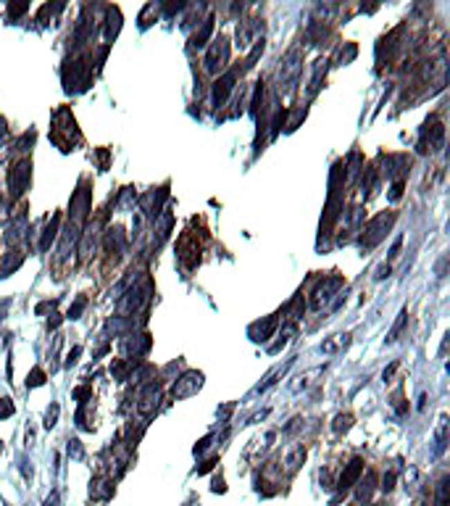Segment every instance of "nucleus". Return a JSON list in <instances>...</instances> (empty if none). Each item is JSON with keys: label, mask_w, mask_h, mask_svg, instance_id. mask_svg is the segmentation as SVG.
Here are the masks:
<instances>
[{"label": "nucleus", "mask_w": 450, "mask_h": 506, "mask_svg": "<svg viewBox=\"0 0 450 506\" xmlns=\"http://www.w3.org/2000/svg\"><path fill=\"white\" fill-rule=\"evenodd\" d=\"M58 225H61V213H53V219H51V222H48V227L42 229L40 251H48V248L53 245V240L58 238Z\"/></svg>", "instance_id": "nucleus-9"}, {"label": "nucleus", "mask_w": 450, "mask_h": 506, "mask_svg": "<svg viewBox=\"0 0 450 506\" xmlns=\"http://www.w3.org/2000/svg\"><path fill=\"white\" fill-rule=\"evenodd\" d=\"M80 354H82V348L80 346H74V351L66 356V367H74L77 364V359H80Z\"/></svg>", "instance_id": "nucleus-28"}, {"label": "nucleus", "mask_w": 450, "mask_h": 506, "mask_svg": "<svg viewBox=\"0 0 450 506\" xmlns=\"http://www.w3.org/2000/svg\"><path fill=\"white\" fill-rule=\"evenodd\" d=\"M21 261H24V256L19 251H11V256H6V259L0 261V277H8L11 272H16V269L21 267Z\"/></svg>", "instance_id": "nucleus-11"}, {"label": "nucleus", "mask_w": 450, "mask_h": 506, "mask_svg": "<svg viewBox=\"0 0 450 506\" xmlns=\"http://www.w3.org/2000/svg\"><path fill=\"white\" fill-rule=\"evenodd\" d=\"M29 180H32V161H19L8 169V193L11 198H21L24 190L29 187Z\"/></svg>", "instance_id": "nucleus-1"}, {"label": "nucleus", "mask_w": 450, "mask_h": 506, "mask_svg": "<svg viewBox=\"0 0 450 506\" xmlns=\"http://www.w3.org/2000/svg\"><path fill=\"white\" fill-rule=\"evenodd\" d=\"M61 324V314H53V320L48 322V327H58Z\"/></svg>", "instance_id": "nucleus-33"}, {"label": "nucleus", "mask_w": 450, "mask_h": 506, "mask_svg": "<svg viewBox=\"0 0 450 506\" xmlns=\"http://www.w3.org/2000/svg\"><path fill=\"white\" fill-rule=\"evenodd\" d=\"M40 385H45V372H42L40 367H35L32 374L27 377V387H40Z\"/></svg>", "instance_id": "nucleus-19"}, {"label": "nucleus", "mask_w": 450, "mask_h": 506, "mask_svg": "<svg viewBox=\"0 0 450 506\" xmlns=\"http://www.w3.org/2000/svg\"><path fill=\"white\" fill-rule=\"evenodd\" d=\"M203 385V374L200 372H185L172 387V399L174 401H182V399H190V396H195Z\"/></svg>", "instance_id": "nucleus-2"}, {"label": "nucleus", "mask_w": 450, "mask_h": 506, "mask_svg": "<svg viewBox=\"0 0 450 506\" xmlns=\"http://www.w3.org/2000/svg\"><path fill=\"white\" fill-rule=\"evenodd\" d=\"M393 219H395V213H379L377 219H371L366 229H363V238L361 243L363 245H374V243H379L384 238V232H387V227L393 225Z\"/></svg>", "instance_id": "nucleus-3"}, {"label": "nucleus", "mask_w": 450, "mask_h": 506, "mask_svg": "<svg viewBox=\"0 0 450 506\" xmlns=\"http://www.w3.org/2000/svg\"><path fill=\"white\" fill-rule=\"evenodd\" d=\"M8 134V127H6V119H0V143H3V137Z\"/></svg>", "instance_id": "nucleus-32"}, {"label": "nucleus", "mask_w": 450, "mask_h": 506, "mask_svg": "<svg viewBox=\"0 0 450 506\" xmlns=\"http://www.w3.org/2000/svg\"><path fill=\"white\" fill-rule=\"evenodd\" d=\"M32 143H35V130H29V132H24L16 140V150H27Z\"/></svg>", "instance_id": "nucleus-20"}, {"label": "nucleus", "mask_w": 450, "mask_h": 506, "mask_svg": "<svg viewBox=\"0 0 450 506\" xmlns=\"http://www.w3.org/2000/svg\"><path fill=\"white\" fill-rule=\"evenodd\" d=\"M448 491H450V478H445L437 482V506H448Z\"/></svg>", "instance_id": "nucleus-17"}, {"label": "nucleus", "mask_w": 450, "mask_h": 506, "mask_svg": "<svg viewBox=\"0 0 450 506\" xmlns=\"http://www.w3.org/2000/svg\"><path fill=\"white\" fill-rule=\"evenodd\" d=\"M16 412L14 401L11 399H0V419H6V417H11Z\"/></svg>", "instance_id": "nucleus-21"}, {"label": "nucleus", "mask_w": 450, "mask_h": 506, "mask_svg": "<svg viewBox=\"0 0 450 506\" xmlns=\"http://www.w3.org/2000/svg\"><path fill=\"white\" fill-rule=\"evenodd\" d=\"M211 32H213V19H206V21H203V27L195 32V45L203 48V45L208 42V37H211Z\"/></svg>", "instance_id": "nucleus-16"}, {"label": "nucleus", "mask_w": 450, "mask_h": 506, "mask_svg": "<svg viewBox=\"0 0 450 506\" xmlns=\"http://www.w3.org/2000/svg\"><path fill=\"white\" fill-rule=\"evenodd\" d=\"M345 346H348V335H332L330 340L321 343V351H324V354H337V351Z\"/></svg>", "instance_id": "nucleus-14"}, {"label": "nucleus", "mask_w": 450, "mask_h": 506, "mask_svg": "<svg viewBox=\"0 0 450 506\" xmlns=\"http://www.w3.org/2000/svg\"><path fill=\"white\" fill-rule=\"evenodd\" d=\"M274 330H277V320L274 317H269V320H264V324L258 322V324H253L251 327V335L255 338V335H261L258 340H269L271 335H274Z\"/></svg>", "instance_id": "nucleus-12"}, {"label": "nucleus", "mask_w": 450, "mask_h": 506, "mask_svg": "<svg viewBox=\"0 0 450 506\" xmlns=\"http://www.w3.org/2000/svg\"><path fill=\"white\" fill-rule=\"evenodd\" d=\"M334 433H343V430H348V427H350V417H348V414H337V417H334Z\"/></svg>", "instance_id": "nucleus-22"}, {"label": "nucleus", "mask_w": 450, "mask_h": 506, "mask_svg": "<svg viewBox=\"0 0 450 506\" xmlns=\"http://www.w3.org/2000/svg\"><path fill=\"white\" fill-rule=\"evenodd\" d=\"M159 401H161V387L156 383H150V385L143 387V393L137 399V412L150 417V414L159 409Z\"/></svg>", "instance_id": "nucleus-6"}, {"label": "nucleus", "mask_w": 450, "mask_h": 506, "mask_svg": "<svg viewBox=\"0 0 450 506\" xmlns=\"http://www.w3.org/2000/svg\"><path fill=\"white\" fill-rule=\"evenodd\" d=\"M229 61V45H226L224 37H219V40H213L211 51L206 55V69L208 71H216V69H222Z\"/></svg>", "instance_id": "nucleus-7"}, {"label": "nucleus", "mask_w": 450, "mask_h": 506, "mask_svg": "<svg viewBox=\"0 0 450 506\" xmlns=\"http://www.w3.org/2000/svg\"><path fill=\"white\" fill-rule=\"evenodd\" d=\"M448 446V417H440L435 430V453H442Z\"/></svg>", "instance_id": "nucleus-10"}, {"label": "nucleus", "mask_w": 450, "mask_h": 506, "mask_svg": "<svg viewBox=\"0 0 450 506\" xmlns=\"http://www.w3.org/2000/svg\"><path fill=\"white\" fill-rule=\"evenodd\" d=\"M393 488H395V472L384 475V480H382V491H393Z\"/></svg>", "instance_id": "nucleus-26"}, {"label": "nucleus", "mask_w": 450, "mask_h": 506, "mask_svg": "<svg viewBox=\"0 0 450 506\" xmlns=\"http://www.w3.org/2000/svg\"><path fill=\"white\" fill-rule=\"evenodd\" d=\"M121 29V16L116 8H108V19H106V40L111 42Z\"/></svg>", "instance_id": "nucleus-13"}, {"label": "nucleus", "mask_w": 450, "mask_h": 506, "mask_svg": "<svg viewBox=\"0 0 450 506\" xmlns=\"http://www.w3.org/2000/svg\"><path fill=\"white\" fill-rule=\"evenodd\" d=\"M29 8V3H21V6H8V14L11 16H19V14H24Z\"/></svg>", "instance_id": "nucleus-29"}, {"label": "nucleus", "mask_w": 450, "mask_h": 506, "mask_svg": "<svg viewBox=\"0 0 450 506\" xmlns=\"http://www.w3.org/2000/svg\"><path fill=\"white\" fill-rule=\"evenodd\" d=\"M261 53H264V40L255 42V48H253L251 55H248V61H245V69H251L253 64H255V58H258V55H261Z\"/></svg>", "instance_id": "nucleus-23"}, {"label": "nucleus", "mask_w": 450, "mask_h": 506, "mask_svg": "<svg viewBox=\"0 0 450 506\" xmlns=\"http://www.w3.org/2000/svg\"><path fill=\"white\" fill-rule=\"evenodd\" d=\"M235 82H237V71H235V69H232V71H226V74H222L219 80L213 82V106L216 108L224 106L229 93L235 90Z\"/></svg>", "instance_id": "nucleus-4"}, {"label": "nucleus", "mask_w": 450, "mask_h": 506, "mask_svg": "<svg viewBox=\"0 0 450 506\" xmlns=\"http://www.w3.org/2000/svg\"><path fill=\"white\" fill-rule=\"evenodd\" d=\"M45 506H58V491H53L51 493V498L45 501Z\"/></svg>", "instance_id": "nucleus-31"}, {"label": "nucleus", "mask_w": 450, "mask_h": 506, "mask_svg": "<svg viewBox=\"0 0 450 506\" xmlns=\"http://www.w3.org/2000/svg\"><path fill=\"white\" fill-rule=\"evenodd\" d=\"M345 285V280L343 277H332V280H327L321 288H318L316 293L311 295V308H321V306H327L332 301V295L337 293L340 288Z\"/></svg>", "instance_id": "nucleus-5"}, {"label": "nucleus", "mask_w": 450, "mask_h": 506, "mask_svg": "<svg viewBox=\"0 0 450 506\" xmlns=\"http://www.w3.org/2000/svg\"><path fill=\"white\" fill-rule=\"evenodd\" d=\"M84 306H87V301H84V298H77V304L69 308V320H80V314Z\"/></svg>", "instance_id": "nucleus-24"}, {"label": "nucleus", "mask_w": 450, "mask_h": 506, "mask_svg": "<svg viewBox=\"0 0 450 506\" xmlns=\"http://www.w3.org/2000/svg\"><path fill=\"white\" fill-rule=\"evenodd\" d=\"M55 419H58V403H53L51 409H48V417H45V427L51 430V427H55Z\"/></svg>", "instance_id": "nucleus-25"}, {"label": "nucleus", "mask_w": 450, "mask_h": 506, "mask_svg": "<svg viewBox=\"0 0 450 506\" xmlns=\"http://www.w3.org/2000/svg\"><path fill=\"white\" fill-rule=\"evenodd\" d=\"M374 482H377L374 475H369V478L361 482V488H358V501H366V498H369L371 491H374Z\"/></svg>", "instance_id": "nucleus-18"}, {"label": "nucleus", "mask_w": 450, "mask_h": 506, "mask_svg": "<svg viewBox=\"0 0 450 506\" xmlns=\"http://www.w3.org/2000/svg\"><path fill=\"white\" fill-rule=\"evenodd\" d=\"M90 493H93L95 498H108L114 493V485H111V480H95Z\"/></svg>", "instance_id": "nucleus-15"}, {"label": "nucleus", "mask_w": 450, "mask_h": 506, "mask_svg": "<svg viewBox=\"0 0 450 506\" xmlns=\"http://www.w3.org/2000/svg\"><path fill=\"white\" fill-rule=\"evenodd\" d=\"M361 475H363V462H361V459H350V464L345 466V472L340 475V480H337V488H340V491H350Z\"/></svg>", "instance_id": "nucleus-8"}, {"label": "nucleus", "mask_w": 450, "mask_h": 506, "mask_svg": "<svg viewBox=\"0 0 450 506\" xmlns=\"http://www.w3.org/2000/svg\"><path fill=\"white\" fill-rule=\"evenodd\" d=\"M74 399H80L84 403V399H90V387H77L74 390Z\"/></svg>", "instance_id": "nucleus-30"}, {"label": "nucleus", "mask_w": 450, "mask_h": 506, "mask_svg": "<svg viewBox=\"0 0 450 506\" xmlns=\"http://www.w3.org/2000/svg\"><path fill=\"white\" fill-rule=\"evenodd\" d=\"M69 453L74 456V459H80L82 456V446H80V440H69Z\"/></svg>", "instance_id": "nucleus-27"}]
</instances>
